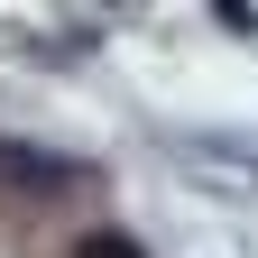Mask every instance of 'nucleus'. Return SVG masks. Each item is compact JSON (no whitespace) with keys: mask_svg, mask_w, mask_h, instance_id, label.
<instances>
[{"mask_svg":"<svg viewBox=\"0 0 258 258\" xmlns=\"http://www.w3.org/2000/svg\"><path fill=\"white\" fill-rule=\"evenodd\" d=\"M74 258H148V249L120 240V231H92V240H74Z\"/></svg>","mask_w":258,"mask_h":258,"instance_id":"f257e3e1","label":"nucleus"}]
</instances>
